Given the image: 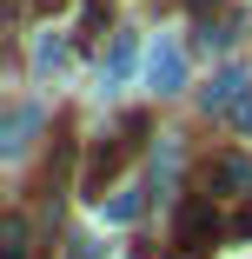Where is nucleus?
I'll return each mask as SVG.
<instances>
[{"mask_svg": "<svg viewBox=\"0 0 252 259\" xmlns=\"http://www.w3.org/2000/svg\"><path fill=\"white\" fill-rule=\"evenodd\" d=\"M213 239H219V213H213V199H186L179 220H173V252H179V259H206Z\"/></svg>", "mask_w": 252, "mask_h": 259, "instance_id": "nucleus-1", "label": "nucleus"}, {"mask_svg": "<svg viewBox=\"0 0 252 259\" xmlns=\"http://www.w3.org/2000/svg\"><path fill=\"white\" fill-rule=\"evenodd\" d=\"M245 100H252V80H245V67H219V73H213V87L199 93V107H206V113H239Z\"/></svg>", "mask_w": 252, "mask_h": 259, "instance_id": "nucleus-2", "label": "nucleus"}, {"mask_svg": "<svg viewBox=\"0 0 252 259\" xmlns=\"http://www.w3.org/2000/svg\"><path fill=\"white\" fill-rule=\"evenodd\" d=\"M146 80H153L160 93H179L186 87V54L173 40H153V54H146Z\"/></svg>", "mask_w": 252, "mask_h": 259, "instance_id": "nucleus-3", "label": "nucleus"}, {"mask_svg": "<svg viewBox=\"0 0 252 259\" xmlns=\"http://www.w3.org/2000/svg\"><path fill=\"white\" fill-rule=\"evenodd\" d=\"M213 186H219V193H239V199H252V160H245V153H226V160L213 166Z\"/></svg>", "mask_w": 252, "mask_h": 259, "instance_id": "nucleus-4", "label": "nucleus"}, {"mask_svg": "<svg viewBox=\"0 0 252 259\" xmlns=\"http://www.w3.org/2000/svg\"><path fill=\"white\" fill-rule=\"evenodd\" d=\"M133 60H139L133 33H113V47H107V67H99V73H107V87H113V80H126V73H133Z\"/></svg>", "mask_w": 252, "mask_h": 259, "instance_id": "nucleus-5", "label": "nucleus"}, {"mask_svg": "<svg viewBox=\"0 0 252 259\" xmlns=\"http://www.w3.org/2000/svg\"><path fill=\"white\" fill-rule=\"evenodd\" d=\"M40 126V107H14V120H7V140H0V146H7V160H20V153H27V133Z\"/></svg>", "mask_w": 252, "mask_h": 259, "instance_id": "nucleus-6", "label": "nucleus"}, {"mask_svg": "<svg viewBox=\"0 0 252 259\" xmlns=\"http://www.w3.org/2000/svg\"><path fill=\"white\" fill-rule=\"evenodd\" d=\"M139 213H146V193H139V186H126V193L107 199V220H113V226H133Z\"/></svg>", "mask_w": 252, "mask_h": 259, "instance_id": "nucleus-7", "label": "nucleus"}, {"mask_svg": "<svg viewBox=\"0 0 252 259\" xmlns=\"http://www.w3.org/2000/svg\"><path fill=\"white\" fill-rule=\"evenodd\" d=\"M67 67V40L60 33H40V47H33V73H60Z\"/></svg>", "mask_w": 252, "mask_h": 259, "instance_id": "nucleus-8", "label": "nucleus"}, {"mask_svg": "<svg viewBox=\"0 0 252 259\" xmlns=\"http://www.w3.org/2000/svg\"><path fill=\"white\" fill-rule=\"evenodd\" d=\"M0 259H27V220L7 213V226H0Z\"/></svg>", "mask_w": 252, "mask_h": 259, "instance_id": "nucleus-9", "label": "nucleus"}, {"mask_svg": "<svg viewBox=\"0 0 252 259\" xmlns=\"http://www.w3.org/2000/svg\"><path fill=\"white\" fill-rule=\"evenodd\" d=\"M160 186H173V173H179V140H160Z\"/></svg>", "mask_w": 252, "mask_h": 259, "instance_id": "nucleus-10", "label": "nucleus"}, {"mask_svg": "<svg viewBox=\"0 0 252 259\" xmlns=\"http://www.w3.org/2000/svg\"><path fill=\"white\" fill-rule=\"evenodd\" d=\"M232 126H239V133H252V100H245V107L232 113Z\"/></svg>", "mask_w": 252, "mask_h": 259, "instance_id": "nucleus-11", "label": "nucleus"}, {"mask_svg": "<svg viewBox=\"0 0 252 259\" xmlns=\"http://www.w3.org/2000/svg\"><path fill=\"white\" fill-rule=\"evenodd\" d=\"M232 233H239V239H252V213H239V220H232Z\"/></svg>", "mask_w": 252, "mask_h": 259, "instance_id": "nucleus-12", "label": "nucleus"}, {"mask_svg": "<svg viewBox=\"0 0 252 259\" xmlns=\"http://www.w3.org/2000/svg\"><path fill=\"white\" fill-rule=\"evenodd\" d=\"M186 7H192V14H206V7H219V0H186Z\"/></svg>", "mask_w": 252, "mask_h": 259, "instance_id": "nucleus-13", "label": "nucleus"}]
</instances>
